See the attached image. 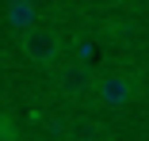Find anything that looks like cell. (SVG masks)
Returning <instances> with one entry per match:
<instances>
[{
	"instance_id": "obj_1",
	"label": "cell",
	"mask_w": 149,
	"mask_h": 141,
	"mask_svg": "<svg viewBox=\"0 0 149 141\" xmlns=\"http://www.w3.org/2000/svg\"><path fill=\"white\" fill-rule=\"evenodd\" d=\"M19 50L27 53V61H35V65H57L61 61V35L57 31H46V27H35V31H27L19 35Z\"/></svg>"
},
{
	"instance_id": "obj_5",
	"label": "cell",
	"mask_w": 149,
	"mask_h": 141,
	"mask_svg": "<svg viewBox=\"0 0 149 141\" xmlns=\"http://www.w3.org/2000/svg\"><path fill=\"white\" fill-rule=\"evenodd\" d=\"M0 133H4V141H15V118L4 115V122H0Z\"/></svg>"
},
{
	"instance_id": "obj_3",
	"label": "cell",
	"mask_w": 149,
	"mask_h": 141,
	"mask_svg": "<svg viewBox=\"0 0 149 141\" xmlns=\"http://www.w3.org/2000/svg\"><path fill=\"white\" fill-rule=\"evenodd\" d=\"M134 95H138V84H134L126 73H100L96 99H100L103 107H126Z\"/></svg>"
},
{
	"instance_id": "obj_4",
	"label": "cell",
	"mask_w": 149,
	"mask_h": 141,
	"mask_svg": "<svg viewBox=\"0 0 149 141\" xmlns=\"http://www.w3.org/2000/svg\"><path fill=\"white\" fill-rule=\"evenodd\" d=\"M38 19V12H35V0H8V27H15L19 35H27V31H35V23Z\"/></svg>"
},
{
	"instance_id": "obj_2",
	"label": "cell",
	"mask_w": 149,
	"mask_h": 141,
	"mask_svg": "<svg viewBox=\"0 0 149 141\" xmlns=\"http://www.w3.org/2000/svg\"><path fill=\"white\" fill-rule=\"evenodd\" d=\"M54 84H57V92H61V95H69V99H84V95H96L100 76L92 73V65H84V61H65V65H57Z\"/></svg>"
}]
</instances>
